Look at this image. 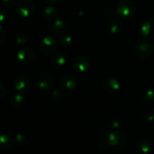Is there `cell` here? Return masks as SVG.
I'll return each mask as SVG.
<instances>
[{"label":"cell","mask_w":154,"mask_h":154,"mask_svg":"<svg viewBox=\"0 0 154 154\" xmlns=\"http://www.w3.org/2000/svg\"><path fill=\"white\" fill-rule=\"evenodd\" d=\"M2 5L7 8H11L15 4V0H0Z\"/></svg>","instance_id":"27"},{"label":"cell","mask_w":154,"mask_h":154,"mask_svg":"<svg viewBox=\"0 0 154 154\" xmlns=\"http://www.w3.org/2000/svg\"><path fill=\"white\" fill-rule=\"evenodd\" d=\"M58 1V0H45V2L48 3V4L51 5V4H54V3L57 2Z\"/></svg>","instance_id":"33"},{"label":"cell","mask_w":154,"mask_h":154,"mask_svg":"<svg viewBox=\"0 0 154 154\" xmlns=\"http://www.w3.org/2000/svg\"><path fill=\"white\" fill-rule=\"evenodd\" d=\"M142 120L144 123H147V124H149V123H153L154 121V114L152 113V114H147L143 117Z\"/></svg>","instance_id":"26"},{"label":"cell","mask_w":154,"mask_h":154,"mask_svg":"<svg viewBox=\"0 0 154 154\" xmlns=\"http://www.w3.org/2000/svg\"><path fill=\"white\" fill-rule=\"evenodd\" d=\"M35 6L32 0H21L17 6V11L22 17H29L35 11Z\"/></svg>","instance_id":"4"},{"label":"cell","mask_w":154,"mask_h":154,"mask_svg":"<svg viewBox=\"0 0 154 154\" xmlns=\"http://www.w3.org/2000/svg\"><path fill=\"white\" fill-rule=\"evenodd\" d=\"M114 15V10H113L112 8H106L105 11H104V16H105V17L111 18Z\"/></svg>","instance_id":"30"},{"label":"cell","mask_w":154,"mask_h":154,"mask_svg":"<svg viewBox=\"0 0 154 154\" xmlns=\"http://www.w3.org/2000/svg\"><path fill=\"white\" fill-rule=\"evenodd\" d=\"M42 15H43L44 18L48 20H53L56 19L58 15V11H57V8L52 5H49L45 7L43 9L42 11Z\"/></svg>","instance_id":"17"},{"label":"cell","mask_w":154,"mask_h":154,"mask_svg":"<svg viewBox=\"0 0 154 154\" xmlns=\"http://www.w3.org/2000/svg\"><path fill=\"white\" fill-rule=\"evenodd\" d=\"M153 144L152 142L148 139H141L136 143V147L137 150L142 153H147L151 150Z\"/></svg>","instance_id":"15"},{"label":"cell","mask_w":154,"mask_h":154,"mask_svg":"<svg viewBox=\"0 0 154 154\" xmlns=\"http://www.w3.org/2000/svg\"><path fill=\"white\" fill-rule=\"evenodd\" d=\"M108 135H107V133L105 132H104L103 133H102V136H101L100 140L99 141V144H98V147L100 150H105L107 148L108 144Z\"/></svg>","instance_id":"23"},{"label":"cell","mask_w":154,"mask_h":154,"mask_svg":"<svg viewBox=\"0 0 154 154\" xmlns=\"http://www.w3.org/2000/svg\"><path fill=\"white\" fill-rule=\"evenodd\" d=\"M141 36L146 40L154 39V18L150 17L143 23L141 29Z\"/></svg>","instance_id":"10"},{"label":"cell","mask_w":154,"mask_h":154,"mask_svg":"<svg viewBox=\"0 0 154 154\" xmlns=\"http://www.w3.org/2000/svg\"><path fill=\"white\" fill-rule=\"evenodd\" d=\"M122 24L117 20H113L108 23V30L113 35H117L121 31Z\"/></svg>","instance_id":"18"},{"label":"cell","mask_w":154,"mask_h":154,"mask_svg":"<svg viewBox=\"0 0 154 154\" xmlns=\"http://www.w3.org/2000/svg\"><path fill=\"white\" fill-rule=\"evenodd\" d=\"M102 88L108 94L114 95L120 90V84L117 80L112 78H109L103 81Z\"/></svg>","instance_id":"11"},{"label":"cell","mask_w":154,"mask_h":154,"mask_svg":"<svg viewBox=\"0 0 154 154\" xmlns=\"http://www.w3.org/2000/svg\"><path fill=\"white\" fill-rule=\"evenodd\" d=\"M73 43V38L71 35L68 34H65L63 35L60 36V44L63 47L65 48H69Z\"/></svg>","instance_id":"21"},{"label":"cell","mask_w":154,"mask_h":154,"mask_svg":"<svg viewBox=\"0 0 154 154\" xmlns=\"http://www.w3.org/2000/svg\"><path fill=\"white\" fill-rule=\"evenodd\" d=\"M15 141L20 147H25L28 144V138L23 134H17L15 136Z\"/></svg>","instance_id":"22"},{"label":"cell","mask_w":154,"mask_h":154,"mask_svg":"<svg viewBox=\"0 0 154 154\" xmlns=\"http://www.w3.org/2000/svg\"><path fill=\"white\" fill-rule=\"evenodd\" d=\"M135 7L131 0H120L116 9V13L123 20H128L133 16Z\"/></svg>","instance_id":"1"},{"label":"cell","mask_w":154,"mask_h":154,"mask_svg":"<svg viewBox=\"0 0 154 154\" xmlns=\"http://www.w3.org/2000/svg\"><path fill=\"white\" fill-rule=\"evenodd\" d=\"M112 127L114 129H120L121 127V123L118 121H115L112 123Z\"/></svg>","instance_id":"32"},{"label":"cell","mask_w":154,"mask_h":154,"mask_svg":"<svg viewBox=\"0 0 154 154\" xmlns=\"http://www.w3.org/2000/svg\"><path fill=\"white\" fill-rule=\"evenodd\" d=\"M77 84H78L77 78L71 75H68L63 77L60 81V87L64 90H68V91L73 90L74 89H75V87H77Z\"/></svg>","instance_id":"13"},{"label":"cell","mask_w":154,"mask_h":154,"mask_svg":"<svg viewBox=\"0 0 154 154\" xmlns=\"http://www.w3.org/2000/svg\"><path fill=\"white\" fill-rule=\"evenodd\" d=\"M51 63L54 67H63L67 63V56L63 52L54 53L51 57Z\"/></svg>","instance_id":"14"},{"label":"cell","mask_w":154,"mask_h":154,"mask_svg":"<svg viewBox=\"0 0 154 154\" xmlns=\"http://www.w3.org/2000/svg\"><path fill=\"white\" fill-rule=\"evenodd\" d=\"M58 47V41L54 36L48 35L44 38L40 42L39 49L45 55H50L54 54Z\"/></svg>","instance_id":"2"},{"label":"cell","mask_w":154,"mask_h":154,"mask_svg":"<svg viewBox=\"0 0 154 154\" xmlns=\"http://www.w3.org/2000/svg\"><path fill=\"white\" fill-rule=\"evenodd\" d=\"M108 141L109 145L117 149H121L126 145V138L121 131L115 130L108 134Z\"/></svg>","instance_id":"3"},{"label":"cell","mask_w":154,"mask_h":154,"mask_svg":"<svg viewBox=\"0 0 154 154\" xmlns=\"http://www.w3.org/2000/svg\"><path fill=\"white\" fill-rule=\"evenodd\" d=\"M153 114H154V108H153Z\"/></svg>","instance_id":"34"},{"label":"cell","mask_w":154,"mask_h":154,"mask_svg":"<svg viewBox=\"0 0 154 154\" xmlns=\"http://www.w3.org/2000/svg\"><path fill=\"white\" fill-rule=\"evenodd\" d=\"M8 20V14L4 9L0 8V23H4Z\"/></svg>","instance_id":"28"},{"label":"cell","mask_w":154,"mask_h":154,"mask_svg":"<svg viewBox=\"0 0 154 154\" xmlns=\"http://www.w3.org/2000/svg\"><path fill=\"white\" fill-rule=\"evenodd\" d=\"M68 29H69V26L66 21L62 19H57L52 24L51 32L57 35L62 36L66 34Z\"/></svg>","instance_id":"12"},{"label":"cell","mask_w":154,"mask_h":154,"mask_svg":"<svg viewBox=\"0 0 154 154\" xmlns=\"http://www.w3.org/2000/svg\"><path fill=\"white\" fill-rule=\"evenodd\" d=\"M16 42L20 45H25L28 42V36L23 32H20L17 35Z\"/></svg>","instance_id":"25"},{"label":"cell","mask_w":154,"mask_h":154,"mask_svg":"<svg viewBox=\"0 0 154 154\" xmlns=\"http://www.w3.org/2000/svg\"><path fill=\"white\" fill-rule=\"evenodd\" d=\"M37 84L39 88L45 91H48L53 88L54 79L53 76L48 72H42L37 78Z\"/></svg>","instance_id":"7"},{"label":"cell","mask_w":154,"mask_h":154,"mask_svg":"<svg viewBox=\"0 0 154 154\" xmlns=\"http://www.w3.org/2000/svg\"><path fill=\"white\" fill-rule=\"evenodd\" d=\"M11 104L14 106L17 107V108H20L24 104L25 97L21 93H15L11 96Z\"/></svg>","instance_id":"19"},{"label":"cell","mask_w":154,"mask_h":154,"mask_svg":"<svg viewBox=\"0 0 154 154\" xmlns=\"http://www.w3.org/2000/svg\"><path fill=\"white\" fill-rule=\"evenodd\" d=\"M13 144V139L6 133L0 134V150H6L11 148Z\"/></svg>","instance_id":"16"},{"label":"cell","mask_w":154,"mask_h":154,"mask_svg":"<svg viewBox=\"0 0 154 154\" xmlns=\"http://www.w3.org/2000/svg\"><path fill=\"white\" fill-rule=\"evenodd\" d=\"M153 9H154V8H153Z\"/></svg>","instance_id":"35"},{"label":"cell","mask_w":154,"mask_h":154,"mask_svg":"<svg viewBox=\"0 0 154 154\" xmlns=\"http://www.w3.org/2000/svg\"><path fill=\"white\" fill-rule=\"evenodd\" d=\"M153 51L154 45L147 41L139 42L135 48V52L137 55L141 58H147L153 54Z\"/></svg>","instance_id":"9"},{"label":"cell","mask_w":154,"mask_h":154,"mask_svg":"<svg viewBox=\"0 0 154 154\" xmlns=\"http://www.w3.org/2000/svg\"><path fill=\"white\" fill-rule=\"evenodd\" d=\"M6 93H7V90H6L5 87L2 83L0 82V99H3L5 96Z\"/></svg>","instance_id":"31"},{"label":"cell","mask_w":154,"mask_h":154,"mask_svg":"<svg viewBox=\"0 0 154 154\" xmlns=\"http://www.w3.org/2000/svg\"><path fill=\"white\" fill-rule=\"evenodd\" d=\"M14 87L15 90L20 93L28 91L30 87V79L25 73H20L17 75L14 81Z\"/></svg>","instance_id":"6"},{"label":"cell","mask_w":154,"mask_h":154,"mask_svg":"<svg viewBox=\"0 0 154 154\" xmlns=\"http://www.w3.org/2000/svg\"><path fill=\"white\" fill-rule=\"evenodd\" d=\"M7 38V32L2 26L0 25V43L5 42Z\"/></svg>","instance_id":"29"},{"label":"cell","mask_w":154,"mask_h":154,"mask_svg":"<svg viewBox=\"0 0 154 154\" xmlns=\"http://www.w3.org/2000/svg\"><path fill=\"white\" fill-rule=\"evenodd\" d=\"M90 64H91V61L88 57L79 56L74 60L72 63V69L75 72L83 73V72H87L90 69Z\"/></svg>","instance_id":"8"},{"label":"cell","mask_w":154,"mask_h":154,"mask_svg":"<svg viewBox=\"0 0 154 154\" xmlns=\"http://www.w3.org/2000/svg\"><path fill=\"white\" fill-rule=\"evenodd\" d=\"M141 99L144 103H151L154 101V90L150 89L145 90L141 96Z\"/></svg>","instance_id":"20"},{"label":"cell","mask_w":154,"mask_h":154,"mask_svg":"<svg viewBox=\"0 0 154 154\" xmlns=\"http://www.w3.org/2000/svg\"><path fill=\"white\" fill-rule=\"evenodd\" d=\"M51 97L54 99L57 102H63L65 99H66V96L65 94L60 90H54L51 93Z\"/></svg>","instance_id":"24"},{"label":"cell","mask_w":154,"mask_h":154,"mask_svg":"<svg viewBox=\"0 0 154 154\" xmlns=\"http://www.w3.org/2000/svg\"><path fill=\"white\" fill-rule=\"evenodd\" d=\"M35 58V53L29 47L22 48L16 55L17 61L21 65H28L33 61Z\"/></svg>","instance_id":"5"}]
</instances>
